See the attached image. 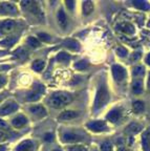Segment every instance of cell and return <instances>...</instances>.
<instances>
[{
	"mask_svg": "<svg viewBox=\"0 0 150 151\" xmlns=\"http://www.w3.org/2000/svg\"><path fill=\"white\" fill-rule=\"evenodd\" d=\"M73 101V97L67 92L59 91L53 93L48 99V105L53 108H62Z\"/></svg>",
	"mask_w": 150,
	"mask_h": 151,
	"instance_id": "1",
	"label": "cell"
},
{
	"mask_svg": "<svg viewBox=\"0 0 150 151\" xmlns=\"http://www.w3.org/2000/svg\"><path fill=\"white\" fill-rule=\"evenodd\" d=\"M110 100V94L109 91L107 90L106 86L104 84H102L99 87L98 91H97L96 98H94V111H98L99 109H101L102 107H104L106 104L109 102Z\"/></svg>",
	"mask_w": 150,
	"mask_h": 151,
	"instance_id": "2",
	"label": "cell"
},
{
	"mask_svg": "<svg viewBox=\"0 0 150 151\" xmlns=\"http://www.w3.org/2000/svg\"><path fill=\"white\" fill-rule=\"evenodd\" d=\"M21 6L23 7L25 11L32 13L33 15L36 16H41V12H40V9L38 6V3L36 1H22Z\"/></svg>",
	"mask_w": 150,
	"mask_h": 151,
	"instance_id": "3",
	"label": "cell"
},
{
	"mask_svg": "<svg viewBox=\"0 0 150 151\" xmlns=\"http://www.w3.org/2000/svg\"><path fill=\"white\" fill-rule=\"evenodd\" d=\"M18 13L17 6L12 2H0V14L1 15H15Z\"/></svg>",
	"mask_w": 150,
	"mask_h": 151,
	"instance_id": "4",
	"label": "cell"
},
{
	"mask_svg": "<svg viewBox=\"0 0 150 151\" xmlns=\"http://www.w3.org/2000/svg\"><path fill=\"white\" fill-rule=\"evenodd\" d=\"M19 108L18 104L15 103V102H9V103H5L4 105L0 107V116H7V114H11V113L17 111Z\"/></svg>",
	"mask_w": 150,
	"mask_h": 151,
	"instance_id": "5",
	"label": "cell"
},
{
	"mask_svg": "<svg viewBox=\"0 0 150 151\" xmlns=\"http://www.w3.org/2000/svg\"><path fill=\"white\" fill-rule=\"evenodd\" d=\"M112 75H113V78H115V81L121 82V81H123L125 78H126L127 73H126V69H125L124 67H122L121 65H113L112 66Z\"/></svg>",
	"mask_w": 150,
	"mask_h": 151,
	"instance_id": "6",
	"label": "cell"
},
{
	"mask_svg": "<svg viewBox=\"0 0 150 151\" xmlns=\"http://www.w3.org/2000/svg\"><path fill=\"white\" fill-rule=\"evenodd\" d=\"M87 128L94 132H101L105 131L107 129V126L103 121H94V122L87 123Z\"/></svg>",
	"mask_w": 150,
	"mask_h": 151,
	"instance_id": "7",
	"label": "cell"
},
{
	"mask_svg": "<svg viewBox=\"0 0 150 151\" xmlns=\"http://www.w3.org/2000/svg\"><path fill=\"white\" fill-rule=\"evenodd\" d=\"M15 27H16V22H15L14 20H11V19L4 20V21H2L0 23V33L2 34V35L9 34V33H11Z\"/></svg>",
	"mask_w": 150,
	"mask_h": 151,
	"instance_id": "8",
	"label": "cell"
},
{
	"mask_svg": "<svg viewBox=\"0 0 150 151\" xmlns=\"http://www.w3.org/2000/svg\"><path fill=\"white\" fill-rule=\"evenodd\" d=\"M82 139V137L80 134H78L77 132H73V131H69V132H65L62 137V141L64 143H75V142H79Z\"/></svg>",
	"mask_w": 150,
	"mask_h": 151,
	"instance_id": "9",
	"label": "cell"
},
{
	"mask_svg": "<svg viewBox=\"0 0 150 151\" xmlns=\"http://www.w3.org/2000/svg\"><path fill=\"white\" fill-rule=\"evenodd\" d=\"M35 148V143L30 141V139H26V141H23L16 147V151H34Z\"/></svg>",
	"mask_w": 150,
	"mask_h": 151,
	"instance_id": "10",
	"label": "cell"
},
{
	"mask_svg": "<svg viewBox=\"0 0 150 151\" xmlns=\"http://www.w3.org/2000/svg\"><path fill=\"white\" fill-rule=\"evenodd\" d=\"M30 111H31L35 116H37V118H43V116H46V110H45L44 107L41 106V105L32 106L31 108H30Z\"/></svg>",
	"mask_w": 150,
	"mask_h": 151,
	"instance_id": "11",
	"label": "cell"
},
{
	"mask_svg": "<svg viewBox=\"0 0 150 151\" xmlns=\"http://www.w3.org/2000/svg\"><path fill=\"white\" fill-rule=\"evenodd\" d=\"M57 18H58L59 25L61 26L62 28H66V27H67L68 19H67V16H66L65 12H64V11L62 9H59L58 15H57Z\"/></svg>",
	"mask_w": 150,
	"mask_h": 151,
	"instance_id": "12",
	"label": "cell"
},
{
	"mask_svg": "<svg viewBox=\"0 0 150 151\" xmlns=\"http://www.w3.org/2000/svg\"><path fill=\"white\" fill-rule=\"evenodd\" d=\"M12 124L16 128H22L23 126H25L27 124V119L24 116H22V114H20V116H17L13 119Z\"/></svg>",
	"mask_w": 150,
	"mask_h": 151,
	"instance_id": "13",
	"label": "cell"
},
{
	"mask_svg": "<svg viewBox=\"0 0 150 151\" xmlns=\"http://www.w3.org/2000/svg\"><path fill=\"white\" fill-rule=\"evenodd\" d=\"M142 146L144 151H150V128L144 132L142 137Z\"/></svg>",
	"mask_w": 150,
	"mask_h": 151,
	"instance_id": "14",
	"label": "cell"
},
{
	"mask_svg": "<svg viewBox=\"0 0 150 151\" xmlns=\"http://www.w3.org/2000/svg\"><path fill=\"white\" fill-rule=\"evenodd\" d=\"M78 116V112L73 110H66L63 111V112L59 116V120H62V121H69V120H73V119L77 118Z\"/></svg>",
	"mask_w": 150,
	"mask_h": 151,
	"instance_id": "15",
	"label": "cell"
},
{
	"mask_svg": "<svg viewBox=\"0 0 150 151\" xmlns=\"http://www.w3.org/2000/svg\"><path fill=\"white\" fill-rule=\"evenodd\" d=\"M120 118H121V110H120V109H118V108L111 110L110 112L107 114V120L109 121V122H111V123L118 122V121L120 120Z\"/></svg>",
	"mask_w": 150,
	"mask_h": 151,
	"instance_id": "16",
	"label": "cell"
},
{
	"mask_svg": "<svg viewBox=\"0 0 150 151\" xmlns=\"http://www.w3.org/2000/svg\"><path fill=\"white\" fill-rule=\"evenodd\" d=\"M64 46L67 47L68 50H76V52H78V50H80L79 42H78V41H76V40H73V39H68V40H65V42H64Z\"/></svg>",
	"mask_w": 150,
	"mask_h": 151,
	"instance_id": "17",
	"label": "cell"
},
{
	"mask_svg": "<svg viewBox=\"0 0 150 151\" xmlns=\"http://www.w3.org/2000/svg\"><path fill=\"white\" fill-rule=\"evenodd\" d=\"M142 130V126L138 123H130L126 128V131L130 134H136Z\"/></svg>",
	"mask_w": 150,
	"mask_h": 151,
	"instance_id": "18",
	"label": "cell"
},
{
	"mask_svg": "<svg viewBox=\"0 0 150 151\" xmlns=\"http://www.w3.org/2000/svg\"><path fill=\"white\" fill-rule=\"evenodd\" d=\"M17 39H18L17 36H9V38H6V39L1 41V42H0V45H1V46H4V47H11L12 45L15 44Z\"/></svg>",
	"mask_w": 150,
	"mask_h": 151,
	"instance_id": "19",
	"label": "cell"
},
{
	"mask_svg": "<svg viewBox=\"0 0 150 151\" xmlns=\"http://www.w3.org/2000/svg\"><path fill=\"white\" fill-rule=\"evenodd\" d=\"M118 28H119L120 31H122L123 33H126V34H133V32H134V27L129 23L120 24V25L118 26Z\"/></svg>",
	"mask_w": 150,
	"mask_h": 151,
	"instance_id": "20",
	"label": "cell"
},
{
	"mask_svg": "<svg viewBox=\"0 0 150 151\" xmlns=\"http://www.w3.org/2000/svg\"><path fill=\"white\" fill-rule=\"evenodd\" d=\"M132 91L136 94H140L141 92H143V83H142V81H134L133 84H132Z\"/></svg>",
	"mask_w": 150,
	"mask_h": 151,
	"instance_id": "21",
	"label": "cell"
},
{
	"mask_svg": "<svg viewBox=\"0 0 150 151\" xmlns=\"http://www.w3.org/2000/svg\"><path fill=\"white\" fill-rule=\"evenodd\" d=\"M92 11H94V3L92 1H85V2H83V14L87 16Z\"/></svg>",
	"mask_w": 150,
	"mask_h": 151,
	"instance_id": "22",
	"label": "cell"
},
{
	"mask_svg": "<svg viewBox=\"0 0 150 151\" xmlns=\"http://www.w3.org/2000/svg\"><path fill=\"white\" fill-rule=\"evenodd\" d=\"M144 108H145V105H144L143 102L140 101V100L134 101L133 103H132V109H133L134 112H136V113L142 112V111L144 110Z\"/></svg>",
	"mask_w": 150,
	"mask_h": 151,
	"instance_id": "23",
	"label": "cell"
},
{
	"mask_svg": "<svg viewBox=\"0 0 150 151\" xmlns=\"http://www.w3.org/2000/svg\"><path fill=\"white\" fill-rule=\"evenodd\" d=\"M132 4L140 9H145V11H147V9H150L149 4H148L146 1H144V0H134L133 2H132Z\"/></svg>",
	"mask_w": 150,
	"mask_h": 151,
	"instance_id": "24",
	"label": "cell"
},
{
	"mask_svg": "<svg viewBox=\"0 0 150 151\" xmlns=\"http://www.w3.org/2000/svg\"><path fill=\"white\" fill-rule=\"evenodd\" d=\"M132 73H133V77L136 78H140V77H143L144 73H145V68H144L143 66L141 65H138L136 66L132 70Z\"/></svg>",
	"mask_w": 150,
	"mask_h": 151,
	"instance_id": "25",
	"label": "cell"
},
{
	"mask_svg": "<svg viewBox=\"0 0 150 151\" xmlns=\"http://www.w3.org/2000/svg\"><path fill=\"white\" fill-rule=\"evenodd\" d=\"M44 66H45V62L43 61V60H37V61H35L33 63L32 67H33L34 70H36V71H41V70H43Z\"/></svg>",
	"mask_w": 150,
	"mask_h": 151,
	"instance_id": "26",
	"label": "cell"
},
{
	"mask_svg": "<svg viewBox=\"0 0 150 151\" xmlns=\"http://www.w3.org/2000/svg\"><path fill=\"white\" fill-rule=\"evenodd\" d=\"M88 65L89 64L86 60H81V61L77 62L75 64V68L78 69V70H84V69H86L88 67Z\"/></svg>",
	"mask_w": 150,
	"mask_h": 151,
	"instance_id": "27",
	"label": "cell"
},
{
	"mask_svg": "<svg viewBox=\"0 0 150 151\" xmlns=\"http://www.w3.org/2000/svg\"><path fill=\"white\" fill-rule=\"evenodd\" d=\"M69 58H71V56L68 54H66V52H60V54L57 56V60H58L59 62H62V63L68 62L69 61Z\"/></svg>",
	"mask_w": 150,
	"mask_h": 151,
	"instance_id": "28",
	"label": "cell"
},
{
	"mask_svg": "<svg viewBox=\"0 0 150 151\" xmlns=\"http://www.w3.org/2000/svg\"><path fill=\"white\" fill-rule=\"evenodd\" d=\"M27 44L30 45L31 47H38L40 46V42L38 40L37 38H34V37H30L27 39Z\"/></svg>",
	"mask_w": 150,
	"mask_h": 151,
	"instance_id": "29",
	"label": "cell"
},
{
	"mask_svg": "<svg viewBox=\"0 0 150 151\" xmlns=\"http://www.w3.org/2000/svg\"><path fill=\"white\" fill-rule=\"evenodd\" d=\"M115 52H117L118 56H120V57H126V55H127V50L123 46H119L117 50H115Z\"/></svg>",
	"mask_w": 150,
	"mask_h": 151,
	"instance_id": "30",
	"label": "cell"
},
{
	"mask_svg": "<svg viewBox=\"0 0 150 151\" xmlns=\"http://www.w3.org/2000/svg\"><path fill=\"white\" fill-rule=\"evenodd\" d=\"M101 151H112V145L109 142H105L101 146Z\"/></svg>",
	"mask_w": 150,
	"mask_h": 151,
	"instance_id": "31",
	"label": "cell"
},
{
	"mask_svg": "<svg viewBox=\"0 0 150 151\" xmlns=\"http://www.w3.org/2000/svg\"><path fill=\"white\" fill-rule=\"evenodd\" d=\"M9 137V132L5 131V130H3V129H0V142L6 141Z\"/></svg>",
	"mask_w": 150,
	"mask_h": 151,
	"instance_id": "32",
	"label": "cell"
},
{
	"mask_svg": "<svg viewBox=\"0 0 150 151\" xmlns=\"http://www.w3.org/2000/svg\"><path fill=\"white\" fill-rule=\"evenodd\" d=\"M69 151H87V148L81 145H75V146L69 147Z\"/></svg>",
	"mask_w": 150,
	"mask_h": 151,
	"instance_id": "33",
	"label": "cell"
},
{
	"mask_svg": "<svg viewBox=\"0 0 150 151\" xmlns=\"http://www.w3.org/2000/svg\"><path fill=\"white\" fill-rule=\"evenodd\" d=\"M38 36H39V38L43 41V42H48V41H50V39H52L50 36H48L45 33H39L38 34Z\"/></svg>",
	"mask_w": 150,
	"mask_h": 151,
	"instance_id": "34",
	"label": "cell"
},
{
	"mask_svg": "<svg viewBox=\"0 0 150 151\" xmlns=\"http://www.w3.org/2000/svg\"><path fill=\"white\" fill-rule=\"evenodd\" d=\"M16 56L18 57V58H20V59H23V58H25V56H26L25 50H24L23 48H19V50L16 52Z\"/></svg>",
	"mask_w": 150,
	"mask_h": 151,
	"instance_id": "35",
	"label": "cell"
},
{
	"mask_svg": "<svg viewBox=\"0 0 150 151\" xmlns=\"http://www.w3.org/2000/svg\"><path fill=\"white\" fill-rule=\"evenodd\" d=\"M141 56H142V55H141V52H134V54L131 56V60H132V61H136V60H138L140 58H141Z\"/></svg>",
	"mask_w": 150,
	"mask_h": 151,
	"instance_id": "36",
	"label": "cell"
},
{
	"mask_svg": "<svg viewBox=\"0 0 150 151\" xmlns=\"http://www.w3.org/2000/svg\"><path fill=\"white\" fill-rule=\"evenodd\" d=\"M6 84V78L4 76H0V88H2Z\"/></svg>",
	"mask_w": 150,
	"mask_h": 151,
	"instance_id": "37",
	"label": "cell"
},
{
	"mask_svg": "<svg viewBox=\"0 0 150 151\" xmlns=\"http://www.w3.org/2000/svg\"><path fill=\"white\" fill-rule=\"evenodd\" d=\"M65 4L67 5L68 9H71V11H73V9H74V5H75V2H74V1H71V0H67V1L65 2Z\"/></svg>",
	"mask_w": 150,
	"mask_h": 151,
	"instance_id": "38",
	"label": "cell"
},
{
	"mask_svg": "<svg viewBox=\"0 0 150 151\" xmlns=\"http://www.w3.org/2000/svg\"><path fill=\"white\" fill-rule=\"evenodd\" d=\"M0 128H1V129H6L7 128V125H6V123L5 122H3L2 120H0Z\"/></svg>",
	"mask_w": 150,
	"mask_h": 151,
	"instance_id": "39",
	"label": "cell"
},
{
	"mask_svg": "<svg viewBox=\"0 0 150 151\" xmlns=\"http://www.w3.org/2000/svg\"><path fill=\"white\" fill-rule=\"evenodd\" d=\"M45 139H46L47 142L52 141V139H53V134H52V133H47V134L45 135Z\"/></svg>",
	"mask_w": 150,
	"mask_h": 151,
	"instance_id": "40",
	"label": "cell"
},
{
	"mask_svg": "<svg viewBox=\"0 0 150 151\" xmlns=\"http://www.w3.org/2000/svg\"><path fill=\"white\" fill-rule=\"evenodd\" d=\"M0 151H6V146H4V145H0Z\"/></svg>",
	"mask_w": 150,
	"mask_h": 151,
	"instance_id": "41",
	"label": "cell"
},
{
	"mask_svg": "<svg viewBox=\"0 0 150 151\" xmlns=\"http://www.w3.org/2000/svg\"><path fill=\"white\" fill-rule=\"evenodd\" d=\"M146 62H147L148 65H150V54L148 55L147 57H146Z\"/></svg>",
	"mask_w": 150,
	"mask_h": 151,
	"instance_id": "42",
	"label": "cell"
},
{
	"mask_svg": "<svg viewBox=\"0 0 150 151\" xmlns=\"http://www.w3.org/2000/svg\"><path fill=\"white\" fill-rule=\"evenodd\" d=\"M148 88L150 90V75H149V79H148Z\"/></svg>",
	"mask_w": 150,
	"mask_h": 151,
	"instance_id": "43",
	"label": "cell"
},
{
	"mask_svg": "<svg viewBox=\"0 0 150 151\" xmlns=\"http://www.w3.org/2000/svg\"><path fill=\"white\" fill-rule=\"evenodd\" d=\"M119 151H129V150H127V149H125V148H121Z\"/></svg>",
	"mask_w": 150,
	"mask_h": 151,
	"instance_id": "44",
	"label": "cell"
},
{
	"mask_svg": "<svg viewBox=\"0 0 150 151\" xmlns=\"http://www.w3.org/2000/svg\"><path fill=\"white\" fill-rule=\"evenodd\" d=\"M54 151H62V150H60V149H56V150H54Z\"/></svg>",
	"mask_w": 150,
	"mask_h": 151,
	"instance_id": "45",
	"label": "cell"
},
{
	"mask_svg": "<svg viewBox=\"0 0 150 151\" xmlns=\"http://www.w3.org/2000/svg\"><path fill=\"white\" fill-rule=\"evenodd\" d=\"M0 55H3V52H0Z\"/></svg>",
	"mask_w": 150,
	"mask_h": 151,
	"instance_id": "46",
	"label": "cell"
},
{
	"mask_svg": "<svg viewBox=\"0 0 150 151\" xmlns=\"http://www.w3.org/2000/svg\"><path fill=\"white\" fill-rule=\"evenodd\" d=\"M1 99H2V97H0V100H1Z\"/></svg>",
	"mask_w": 150,
	"mask_h": 151,
	"instance_id": "47",
	"label": "cell"
},
{
	"mask_svg": "<svg viewBox=\"0 0 150 151\" xmlns=\"http://www.w3.org/2000/svg\"><path fill=\"white\" fill-rule=\"evenodd\" d=\"M94 151H96V150H94Z\"/></svg>",
	"mask_w": 150,
	"mask_h": 151,
	"instance_id": "48",
	"label": "cell"
}]
</instances>
